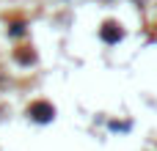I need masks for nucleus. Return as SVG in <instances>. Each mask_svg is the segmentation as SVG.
Listing matches in <instances>:
<instances>
[{
  "label": "nucleus",
  "mask_w": 157,
  "mask_h": 151,
  "mask_svg": "<svg viewBox=\"0 0 157 151\" xmlns=\"http://www.w3.org/2000/svg\"><path fill=\"white\" fill-rule=\"evenodd\" d=\"M39 121H47L50 116H52V107H47V105H33V110H30Z\"/></svg>",
  "instance_id": "1"
}]
</instances>
